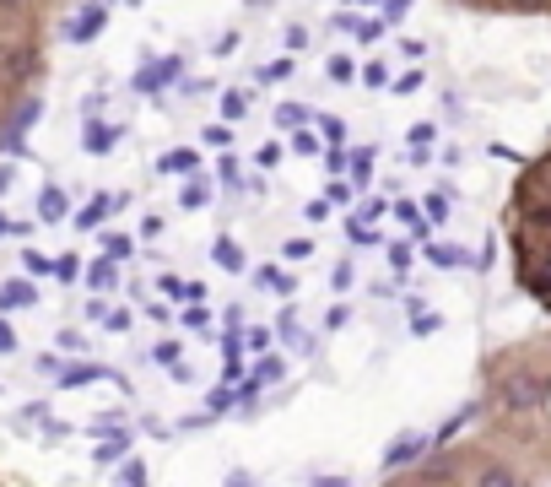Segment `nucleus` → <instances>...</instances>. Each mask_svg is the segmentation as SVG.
I'll list each match as a JSON object with an SVG mask.
<instances>
[{
	"label": "nucleus",
	"instance_id": "nucleus-1",
	"mask_svg": "<svg viewBox=\"0 0 551 487\" xmlns=\"http://www.w3.org/2000/svg\"><path fill=\"white\" fill-rule=\"evenodd\" d=\"M481 433L400 471V482H551V325L481 358Z\"/></svg>",
	"mask_w": 551,
	"mask_h": 487
},
{
	"label": "nucleus",
	"instance_id": "nucleus-2",
	"mask_svg": "<svg viewBox=\"0 0 551 487\" xmlns=\"http://www.w3.org/2000/svg\"><path fill=\"white\" fill-rule=\"evenodd\" d=\"M503 239L514 287L551 320V141L524 157L503 201Z\"/></svg>",
	"mask_w": 551,
	"mask_h": 487
},
{
	"label": "nucleus",
	"instance_id": "nucleus-3",
	"mask_svg": "<svg viewBox=\"0 0 551 487\" xmlns=\"http://www.w3.org/2000/svg\"><path fill=\"white\" fill-rule=\"evenodd\" d=\"M476 17H551V0H449Z\"/></svg>",
	"mask_w": 551,
	"mask_h": 487
},
{
	"label": "nucleus",
	"instance_id": "nucleus-4",
	"mask_svg": "<svg viewBox=\"0 0 551 487\" xmlns=\"http://www.w3.org/2000/svg\"><path fill=\"white\" fill-rule=\"evenodd\" d=\"M422 455H427V439H422V433H400V439L389 444L384 466H389V471H406L411 460H422Z\"/></svg>",
	"mask_w": 551,
	"mask_h": 487
},
{
	"label": "nucleus",
	"instance_id": "nucleus-5",
	"mask_svg": "<svg viewBox=\"0 0 551 487\" xmlns=\"http://www.w3.org/2000/svg\"><path fill=\"white\" fill-rule=\"evenodd\" d=\"M98 33H103V6H87L82 17H76L71 28H65V38H71V44H92Z\"/></svg>",
	"mask_w": 551,
	"mask_h": 487
},
{
	"label": "nucleus",
	"instance_id": "nucleus-6",
	"mask_svg": "<svg viewBox=\"0 0 551 487\" xmlns=\"http://www.w3.org/2000/svg\"><path fill=\"white\" fill-rule=\"evenodd\" d=\"M28 304H38V287L33 282H6V287H0V309H28Z\"/></svg>",
	"mask_w": 551,
	"mask_h": 487
},
{
	"label": "nucleus",
	"instance_id": "nucleus-7",
	"mask_svg": "<svg viewBox=\"0 0 551 487\" xmlns=\"http://www.w3.org/2000/svg\"><path fill=\"white\" fill-rule=\"evenodd\" d=\"M38 217H44V222H65V217H71V206H65V190H55V184H49V190L38 195Z\"/></svg>",
	"mask_w": 551,
	"mask_h": 487
},
{
	"label": "nucleus",
	"instance_id": "nucleus-8",
	"mask_svg": "<svg viewBox=\"0 0 551 487\" xmlns=\"http://www.w3.org/2000/svg\"><path fill=\"white\" fill-rule=\"evenodd\" d=\"M200 168V157L190 147H179V152H168V157H157V174H195Z\"/></svg>",
	"mask_w": 551,
	"mask_h": 487
},
{
	"label": "nucleus",
	"instance_id": "nucleus-9",
	"mask_svg": "<svg viewBox=\"0 0 551 487\" xmlns=\"http://www.w3.org/2000/svg\"><path fill=\"white\" fill-rule=\"evenodd\" d=\"M92 379H109V368H103V363H76V368H65V374H60V385L76 390V385H92Z\"/></svg>",
	"mask_w": 551,
	"mask_h": 487
},
{
	"label": "nucleus",
	"instance_id": "nucleus-10",
	"mask_svg": "<svg viewBox=\"0 0 551 487\" xmlns=\"http://www.w3.org/2000/svg\"><path fill=\"white\" fill-rule=\"evenodd\" d=\"M114 206H125V195H98V201H92V206H87V212H82V217H76V222H82V228H98V222H103V217H109V212H114Z\"/></svg>",
	"mask_w": 551,
	"mask_h": 487
},
{
	"label": "nucleus",
	"instance_id": "nucleus-11",
	"mask_svg": "<svg viewBox=\"0 0 551 487\" xmlns=\"http://www.w3.org/2000/svg\"><path fill=\"white\" fill-rule=\"evenodd\" d=\"M211 255H217V266H227V271H244V249H238L233 239H217Z\"/></svg>",
	"mask_w": 551,
	"mask_h": 487
},
{
	"label": "nucleus",
	"instance_id": "nucleus-12",
	"mask_svg": "<svg viewBox=\"0 0 551 487\" xmlns=\"http://www.w3.org/2000/svg\"><path fill=\"white\" fill-rule=\"evenodd\" d=\"M325 71H330V82H352L357 65H352V55H341V49H335V55L325 60Z\"/></svg>",
	"mask_w": 551,
	"mask_h": 487
},
{
	"label": "nucleus",
	"instance_id": "nucleus-13",
	"mask_svg": "<svg viewBox=\"0 0 551 487\" xmlns=\"http://www.w3.org/2000/svg\"><path fill=\"white\" fill-rule=\"evenodd\" d=\"M303 120H308L303 103H281V109H276V125H281V130H292V125H303Z\"/></svg>",
	"mask_w": 551,
	"mask_h": 487
},
{
	"label": "nucleus",
	"instance_id": "nucleus-14",
	"mask_svg": "<svg viewBox=\"0 0 551 487\" xmlns=\"http://www.w3.org/2000/svg\"><path fill=\"white\" fill-rule=\"evenodd\" d=\"M92 287H98V293H103V287H114V255L92 266Z\"/></svg>",
	"mask_w": 551,
	"mask_h": 487
},
{
	"label": "nucleus",
	"instance_id": "nucleus-15",
	"mask_svg": "<svg viewBox=\"0 0 551 487\" xmlns=\"http://www.w3.org/2000/svg\"><path fill=\"white\" fill-rule=\"evenodd\" d=\"M260 282L271 287V293H292V287H298V276H292V282H287V276H281V271H260Z\"/></svg>",
	"mask_w": 551,
	"mask_h": 487
},
{
	"label": "nucleus",
	"instance_id": "nucleus-16",
	"mask_svg": "<svg viewBox=\"0 0 551 487\" xmlns=\"http://www.w3.org/2000/svg\"><path fill=\"white\" fill-rule=\"evenodd\" d=\"M292 71H298L292 60H271V65L260 71V82H281V76H292Z\"/></svg>",
	"mask_w": 551,
	"mask_h": 487
},
{
	"label": "nucleus",
	"instance_id": "nucleus-17",
	"mask_svg": "<svg viewBox=\"0 0 551 487\" xmlns=\"http://www.w3.org/2000/svg\"><path fill=\"white\" fill-rule=\"evenodd\" d=\"M362 82H368V87H384V82H389L384 60H368V65H362Z\"/></svg>",
	"mask_w": 551,
	"mask_h": 487
},
{
	"label": "nucleus",
	"instance_id": "nucleus-18",
	"mask_svg": "<svg viewBox=\"0 0 551 487\" xmlns=\"http://www.w3.org/2000/svg\"><path fill=\"white\" fill-rule=\"evenodd\" d=\"M206 201H211V184H200V179H195L190 190H184V206L195 212V206H206Z\"/></svg>",
	"mask_w": 551,
	"mask_h": 487
},
{
	"label": "nucleus",
	"instance_id": "nucleus-19",
	"mask_svg": "<svg viewBox=\"0 0 551 487\" xmlns=\"http://www.w3.org/2000/svg\"><path fill=\"white\" fill-rule=\"evenodd\" d=\"M373 157H379V152H373V147H362V152H352V174H357V179H368V168H373Z\"/></svg>",
	"mask_w": 551,
	"mask_h": 487
},
{
	"label": "nucleus",
	"instance_id": "nucleus-20",
	"mask_svg": "<svg viewBox=\"0 0 551 487\" xmlns=\"http://www.w3.org/2000/svg\"><path fill=\"white\" fill-rule=\"evenodd\" d=\"M427 255H433L438 266H460V260H465L460 249H443V244H427Z\"/></svg>",
	"mask_w": 551,
	"mask_h": 487
},
{
	"label": "nucleus",
	"instance_id": "nucleus-21",
	"mask_svg": "<svg viewBox=\"0 0 551 487\" xmlns=\"http://www.w3.org/2000/svg\"><path fill=\"white\" fill-rule=\"evenodd\" d=\"M109 141H114V130H103V125H87V147H92V152H103V147H109Z\"/></svg>",
	"mask_w": 551,
	"mask_h": 487
},
{
	"label": "nucleus",
	"instance_id": "nucleus-22",
	"mask_svg": "<svg viewBox=\"0 0 551 487\" xmlns=\"http://www.w3.org/2000/svg\"><path fill=\"white\" fill-rule=\"evenodd\" d=\"M427 217H433V222H443V217H449V195H427Z\"/></svg>",
	"mask_w": 551,
	"mask_h": 487
},
{
	"label": "nucleus",
	"instance_id": "nucleus-23",
	"mask_svg": "<svg viewBox=\"0 0 551 487\" xmlns=\"http://www.w3.org/2000/svg\"><path fill=\"white\" fill-rule=\"evenodd\" d=\"M222 114H227V120H244V92H227V98H222Z\"/></svg>",
	"mask_w": 551,
	"mask_h": 487
},
{
	"label": "nucleus",
	"instance_id": "nucleus-24",
	"mask_svg": "<svg viewBox=\"0 0 551 487\" xmlns=\"http://www.w3.org/2000/svg\"><path fill=\"white\" fill-rule=\"evenodd\" d=\"M308 249H314V239H292V244H281V255H287V260H308Z\"/></svg>",
	"mask_w": 551,
	"mask_h": 487
},
{
	"label": "nucleus",
	"instance_id": "nucleus-25",
	"mask_svg": "<svg viewBox=\"0 0 551 487\" xmlns=\"http://www.w3.org/2000/svg\"><path fill=\"white\" fill-rule=\"evenodd\" d=\"M103 244H109V255H114V260H125V255H130V239H125V233H109Z\"/></svg>",
	"mask_w": 551,
	"mask_h": 487
},
{
	"label": "nucleus",
	"instance_id": "nucleus-26",
	"mask_svg": "<svg viewBox=\"0 0 551 487\" xmlns=\"http://www.w3.org/2000/svg\"><path fill=\"white\" fill-rule=\"evenodd\" d=\"M346 163H352V157H346L341 147H335V152L325 157V168H330V179H335V174H346Z\"/></svg>",
	"mask_w": 551,
	"mask_h": 487
},
{
	"label": "nucleus",
	"instance_id": "nucleus-27",
	"mask_svg": "<svg viewBox=\"0 0 551 487\" xmlns=\"http://www.w3.org/2000/svg\"><path fill=\"white\" fill-rule=\"evenodd\" d=\"M303 44H308V28H298V22H292V28H287V49H292V55H298Z\"/></svg>",
	"mask_w": 551,
	"mask_h": 487
},
{
	"label": "nucleus",
	"instance_id": "nucleus-28",
	"mask_svg": "<svg viewBox=\"0 0 551 487\" xmlns=\"http://www.w3.org/2000/svg\"><path fill=\"white\" fill-rule=\"evenodd\" d=\"M346 282H352V260H341V266L330 271V287H346Z\"/></svg>",
	"mask_w": 551,
	"mask_h": 487
},
{
	"label": "nucleus",
	"instance_id": "nucleus-29",
	"mask_svg": "<svg viewBox=\"0 0 551 487\" xmlns=\"http://www.w3.org/2000/svg\"><path fill=\"white\" fill-rule=\"evenodd\" d=\"M357 38H362V44H368V38H379L384 33V22H357V28H352Z\"/></svg>",
	"mask_w": 551,
	"mask_h": 487
},
{
	"label": "nucleus",
	"instance_id": "nucleus-30",
	"mask_svg": "<svg viewBox=\"0 0 551 487\" xmlns=\"http://www.w3.org/2000/svg\"><path fill=\"white\" fill-rule=\"evenodd\" d=\"M0 352H17V331H11L6 320H0Z\"/></svg>",
	"mask_w": 551,
	"mask_h": 487
},
{
	"label": "nucleus",
	"instance_id": "nucleus-31",
	"mask_svg": "<svg viewBox=\"0 0 551 487\" xmlns=\"http://www.w3.org/2000/svg\"><path fill=\"white\" fill-rule=\"evenodd\" d=\"M254 163H260V168H276V163H281V147H260V157H254Z\"/></svg>",
	"mask_w": 551,
	"mask_h": 487
},
{
	"label": "nucleus",
	"instance_id": "nucleus-32",
	"mask_svg": "<svg viewBox=\"0 0 551 487\" xmlns=\"http://www.w3.org/2000/svg\"><path fill=\"white\" fill-rule=\"evenodd\" d=\"M260 379H265V385H271V379H281V363L265 358V363H260Z\"/></svg>",
	"mask_w": 551,
	"mask_h": 487
},
{
	"label": "nucleus",
	"instance_id": "nucleus-33",
	"mask_svg": "<svg viewBox=\"0 0 551 487\" xmlns=\"http://www.w3.org/2000/svg\"><path fill=\"white\" fill-rule=\"evenodd\" d=\"M6 233H28V222H6V217H0V239H6Z\"/></svg>",
	"mask_w": 551,
	"mask_h": 487
},
{
	"label": "nucleus",
	"instance_id": "nucleus-34",
	"mask_svg": "<svg viewBox=\"0 0 551 487\" xmlns=\"http://www.w3.org/2000/svg\"><path fill=\"white\" fill-rule=\"evenodd\" d=\"M406 6H411V0H389V22H395V17H406Z\"/></svg>",
	"mask_w": 551,
	"mask_h": 487
},
{
	"label": "nucleus",
	"instance_id": "nucleus-35",
	"mask_svg": "<svg viewBox=\"0 0 551 487\" xmlns=\"http://www.w3.org/2000/svg\"><path fill=\"white\" fill-rule=\"evenodd\" d=\"M6 184H11V168H0V190H6Z\"/></svg>",
	"mask_w": 551,
	"mask_h": 487
}]
</instances>
